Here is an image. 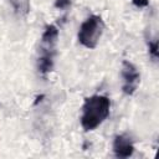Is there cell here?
I'll return each instance as SVG.
<instances>
[{"mask_svg":"<svg viewBox=\"0 0 159 159\" xmlns=\"http://www.w3.org/2000/svg\"><path fill=\"white\" fill-rule=\"evenodd\" d=\"M57 41H58V29L55 25L46 26L39 47V58H37V70L41 75H46L52 71L55 63V56L57 52Z\"/></svg>","mask_w":159,"mask_h":159,"instance_id":"2","label":"cell"},{"mask_svg":"<svg viewBox=\"0 0 159 159\" xmlns=\"http://www.w3.org/2000/svg\"><path fill=\"white\" fill-rule=\"evenodd\" d=\"M103 30H104V22L102 17L98 15H91L80 26L77 35L78 42L87 48H94L98 45Z\"/></svg>","mask_w":159,"mask_h":159,"instance_id":"3","label":"cell"},{"mask_svg":"<svg viewBox=\"0 0 159 159\" xmlns=\"http://www.w3.org/2000/svg\"><path fill=\"white\" fill-rule=\"evenodd\" d=\"M12 6L15 7L16 11L20 12H27L29 10V0H10Z\"/></svg>","mask_w":159,"mask_h":159,"instance_id":"6","label":"cell"},{"mask_svg":"<svg viewBox=\"0 0 159 159\" xmlns=\"http://www.w3.org/2000/svg\"><path fill=\"white\" fill-rule=\"evenodd\" d=\"M120 76H122V89L125 94L132 96L139 84L140 81V73L137 70V67L129 62V61H123L122 63V71H120Z\"/></svg>","mask_w":159,"mask_h":159,"instance_id":"4","label":"cell"},{"mask_svg":"<svg viewBox=\"0 0 159 159\" xmlns=\"http://www.w3.org/2000/svg\"><path fill=\"white\" fill-rule=\"evenodd\" d=\"M157 48H158V43H157V41L149 45V50H150V53H152L153 57H157V53H158V52H157Z\"/></svg>","mask_w":159,"mask_h":159,"instance_id":"9","label":"cell"},{"mask_svg":"<svg viewBox=\"0 0 159 159\" xmlns=\"http://www.w3.org/2000/svg\"><path fill=\"white\" fill-rule=\"evenodd\" d=\"M133 5L137 7H145L149 4V0H132Z\"/></svg>","mask_w":159,"mask_h":159,"instance_id":"7","label":"cell"},{"mask_svg":"<svg viewBox=\"0 0 159 159\" xmlns=\"http://www.w3.org/2000/svg\"><path fill=\"white\" fill-rule=\"evenodd\" d=\"M113 150L118 158H129L134 152L133 140L127 134H119L114 138Z\"/></svg>","mask_w":159,"mask_h":159,"instance_id":"5","label":"cell"},{"mask_svg":"<svg viewBox=\"0 0 159 159\" xmlns=\"http://www.w3.org/2000/svg\"><path fill=\"white\" fill-rule=\"evenodd\" d=\"M111 101L107 96L93 94L84 99L81 114V125L84 130H93L99 127L109 116Z\"/></svg>","mask_w":159,"mask_h":159,"instance_id":"1","label":"cell"},{"mask_svg":"<svg viewBox=\"0 0 159 159\" xmlns=\"http://www.w3.org/2000/svg\"><path fill=\"white\" fill-rule=\"evenodd\" d=\"M70 4H71L70 0H56L55 6L56 7H60V9H63V7H67Z\"/></svg>","mask_w":159,"mask_h":159,"instance_id":"8","label":"cell"}]
</instances>
